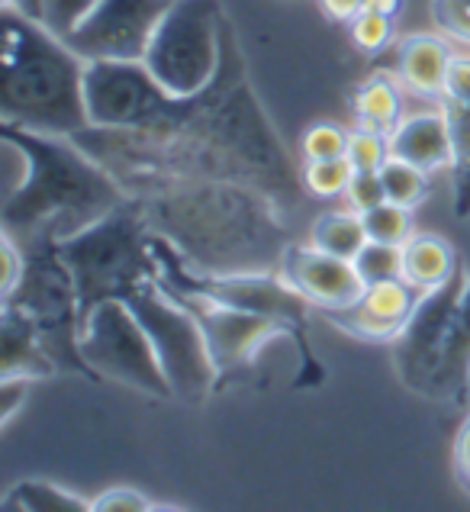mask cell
Masks as SVG:
<instances>
[{
	"label": "cell",
	"instance_id": "e575fe53",
	"mask_svg": "<svg viewBox=\"0 0 470 512\" xmlns=\"http://www.w3.org/2000/svg\"><path fill=\"white\" fill-rule=\"evenodd\" d=\"M91 509H107V512H126V509H132V512H145V509H158V503L145 500L139 490L120 487V490H107L104 496H100V500L91 503Z\"/></svg>",
	"mask_w": 470,
	"mask_h": 512
},
{
	"label": "cell",
	"instance_id": "d4e9b609",
	"mask_svg": "<svg viewBox=\"0 0 470 512\" xmlns=\"http://www.w3.org/2000/svg\"><path fill=\"white\" fill-rule=\"evenodd\" d=\"M380 181H384V194L393 203H403V207H419V203L429 197V171L416 168L413 162H403V158H387V165L380 168Z\"/></svg>",
	"mask_w": 470,
	"mask_h": 512
},
{
	"label": "cell",
	"instance_id": "9a60e30c",
	"mask_svg": "<svg viewBox=\"0 0 470 512\" xmlns=\"http://www.w3.org/2000/svg\"><path fill=\"white\" fill-rule=\"evenodd\" d=\"M281 274L313 303V310H339L364 294V281L355 261L319 252L313 245L293 242L284 255Z\"/></svg>",
	"mask_w": 470,
	"mask_h": 512
},
{
	"label": "cell",
	"instance_id": "7c38bea8",
	"mask_svg": "<svg viewBox=\"0 0 470 512\" xmlns=\"http://www.w3.org/2000/svg\"><path fill=\"white\" fill-rule=\"evenodd\" d=\"M464 284H467V274L461 268L448 284L422 294L413 316L406 319L403 332L393 339V364H396V374H400L403 387L409 393L429 397L438 348H442L454 306H458V300L464 294Z\"/></svg>",
	"mask_w": 470,
	"mask_h": 512
},
{
	"label": "cell",
	"instance_id": "f1b7e54d",
	"mask_svg": "<svg viewBox=\"0 0 470 512\" xmlns=\"http://www.w3.org/2000/svg\"><path fill=\"white\" fill-rule=\"evenodd\" d=\"M390 158V136L377 129L358 126L348 139V162L355 171H380Z\"/></svg>",
	"mask_w": 470,
	"mask_h": 512
},
{
	"label": "cell",
	"instance_id": "3957f363",
	"mask_svg": "<svg viewBox=\"0 0 470 512\" xmlns=\"http://www.w3.org/2000/svg\"><path fill=\"white\" fill-rule=\"evenodd\" d=\"M0 136L23 155L26 174L7 194L4 232L17 242L36 236L68 239L104 219L129 200L120 178L100 165L75 136H49L33 129L0 123Z\"/></svg>",
	"mask_w": 470,
	"mask_h": 512
},
{
	"label": "cell",
	"instance_id": "2e32d148",
	"mask_svg": "<svg viewBox=\"0 0 470 512\" xmlns=\"http://www.w3.org/2000/svg\"><path fill=\"white\" fill-rule=\"evenodd\" d=\"M390 155L403 158V162H413L416 168L429 174L438 168H451L454 149H451V126L445 107L403 116L390 133Z\"/></svg>",
	"mask_w": 470,
	"mask_h": 512
},
{
	"label": "cell",
	"instance_id": "ffe728a7",
	"mask_svg": "<svg viewBox=\"0 0 470 512\" xmlns=\"http://www.w3.org/2000/svg\"><path fill=\"white\" fill-rule=\"evenodd\" d=\"M461 271L454 248L438 236H413L403 245V281L413 284L419 294L448 284Z\"/></svg>",
	"mask_w": 470,
	"mask_h": 512
},
{
	"label": "cell",
	"instance_id": "ba28073f",
	"mask_svg": "<svg viewBox=\"0 0 470 512\" xmlns=\"http://www.w3.org/2000/svg\"><path fill=\"white\" fill-rule=\"evenodd\" d=\"M87 116L97 129L161 136L197 113L203 91L178 97L161 87L145 62H87Z\"/></svg>",
	"mask_w": 470,
	"mask_h": 512
},
{
	"label": "cell",
	"instance_id": "8992f818",
	"mask_svg": "<svg viewBox=\"0 0 470 512\" xmlns=\"http://www.w3.org/2000/svg\"><path fill=\"white\" fill-rule=\"evenodd\" d=\"M23 245V274L10 294L0 297L4 306H17L39 329L55 374L94 377L81 355V303L75 274L58 252V239L36 236Z\"/></svg>",
	"mask_w": 470,
	"mask_h": 512
},
{
	"label": "cell",
	"instance_id": "d6986e66",
	"mask_svg": "<svg viewBox=\"0 0 470 512\" xmlns=\"http://www.w3.org/2000/svg\"><path fill=\"white\" fill-rule=\"evenodd\" d=\"M454 52L442 36H409L400 46V81L422 97H445Z\"/></svg>",
	"mask_w": 470,
	"mask_h": 512
},
{
	"label": "cell",
	"instance_id": "484cf974",
	"mask_svg": "<svg viewBox=\"0 0 470 512\" xmlns=\"http://www.w3.org/2000/svg\"><path fill=\"white\" fill-rule=\"evenodd\" d=\"M364 229H367V239L374 242H387V245H406L409 239L416 236L413 232V210L403 207V203H393L384 200L377 207L364 210Z\"/></svg>",
	"mask_w": 470,
	"mask_h": 512
},
{
	"label": "cell",
	"instance_id": "52a82bcc",
	"mask_svg": "<svg viewBox=\"0 0 470 512\" xmlns=\"http://www.w3.org/2000/svg\"><path fill=\"white\" fill-rule=\"evenodd\" d=\"M226 23L219 0H171L142 58L145 68L178 97L207 91L223 65Z\"/></svg>",
	"mask_w": 470,
	"mask_h": 512
},
{
	"label": "cell",
	"instance_id": "ac0fdd59",
	"mask_svg": "<svg viewBox=\"0 0 470 512\" xmlns=\"http://www.w3.org/2000/svg\"><path fill=\"white\" fill-rule=\"evenodd\" d=\"M0 380L4 377H52L55 368L39 339L36 323L17 306L0 303Z\"/></svg>",
	"mask_w": 470,
	"mask_h": 512
},
{
	"label": "cell",
	"instance_id": "ab89813d",
	"mask_svg": "<svg viewBox=\"0 0 470 512\" xmlns=\"http://www.w3.org/2000/svg\"><path fill=\"white\" fill-rule=\"evenodd\" d=\"M4 4L20 7L23 13H29V17H39V10H42V0H4Z\"/></svg>",
	"mask_w": 470,
	"mask_h": 512
},
{
	"label": "cell",
	"instance_id": "4fadbf2b",
	"mask_svg": "<svg viewBox=\"0 0 470 512\" xmlns=\"http://www.w3.org/2000/svg\"><path fill=\"white\" fill-rule=\"evenodd\" d=\"M168 294L174 300H181L184 306H190L194 316L200 319L203 335H207V345H210V355L219 368V380L242 371V368H252L261 345H268L271 339H277V335H287V329L281 323H274L268 316L239 310V306L216 303L200 294H181V290H168Z\"/></svg>",
	"mask_w": 470,
	"mask_h": 512
},
{
	"label": "cell",
	"instance_id": "74e56055",
	"mask_svg": "<svg viewBox=\"0 0 470 512\" xmlns=\"http://www.w3.org/2000/svg\"><path fill=\"white\" fill-rule=\"evenodd\" d=\"M454 474H458L461 487L470 490V419L464 422L458 442H454Z\"/></svg>",
	"mask_w": 470,
	"mask_h": 512
},
{
	"label": "cell",
	"instance_id": "9c48e42d",
	"mask_svg": "<svg viewBox=\"0 0 470 512\" xmlns=\"http://www.w3.org/2000/svg\"><path fill=\"white\" fill-rule=\"evenodd\" d=\"M126 303L139 316L145 332H149L161 371H165L171 384V397L181 403L207 400L219 384V368L194 310L181 300H174L161 281L145 284Z\"/></svg>",
	"mask_w": 470,
	"mask_h": 512
},
{
	"label": "cell",
	"instance_id": "8fae6325",
	"mask_svg": "<svg viewBox=\"0 0 470 512\" xmlns=\"http://www.w3.org/2000/svg\"><path fill=\"white\" fill-rule=\"evenodd\" d=\"M171 0H100L62 36L84 62H142Z\"/></svg>",
	"mask_w": 470,
	"mask_h": 512
},
{
	"label": "cell",
	"instance_id": "1f68e13d",
	"mask_svg": "<svg viewBox=\"0 0 470 512\" xmlns=\"http://www.w3.org/2000/svg\"><path fill=\"white\" fill-rule=\"evenodd\" d=\"M97 4L100 0H42L39 20L46 23L52 33L68 36Z\"/></svg>",
	"mask_w": 470,
	"mask_h": 512
},
{
	"label": "cell",
	"instance_id": "5b68a950",
	"mask_svg": "<svg viewBox=\"0 0 470 512\" xmlns=\"http://www.w3.org/2000/svg\"><path fill=\"white\" fill-rule=\"evenodd\" d=\"M58 252L75 274L81 326L104 300H129L145 284L158 281L152 229L145 226L132 197L87 229L58 242Z\"/></svg>",
	"mask_w": 470,
	"mask_h": 512
},
{
	"label": "cell",
	"instance_id": "44dd1931",
	"mask_svg": "<svg viewBox=\"0 0 470 512\" xmlns=\"http://www.w3.org/2000/svg\"><path fill=\"white\" fill-rule=\"evenodd\" d=\"M367 242V229H364V216L351 207V210H329L322 213L313 229H310V245L319 252H329L335 258H348L355 261L358 252Z\"/></svg>",
	"mask_w": 470,
	"mask_h": 512
},
{
	"label": "cell",
	"instance_id": "7402d4cb",
	"mask_svg": "<svg viewBox=\"0 0 470 512\" xmlns=\"http://www.w3.org/2000/svg\"><path fill=\"white\" fill-rule=\"evenodd\" d=\"M355 113L361 126L390 136L396 123L403 120V97L396 81L390 75H374L371 81H364L355 94Z\"/></svg>",
	"mask_w": 470,
	"mask_h": 512
},
{
	"label": "cell",
	"instance_id": "d590c367",
	"mask_svg": "<svg viewBox=\"0 0 470 512\" xmlns=\"http://www.w3.org/2000/svg\"><path fill=\"white\" fill-rule=\"evenodd\" d=\"M26 387L29 377H4L0 380V422H7L17 416L20 403H26Z\"/></svg>",
	"mask_w": 470,
	"mask_h": 512
},
{
	"label": "cell",
	"instance_id": "f546056e",
	"mask_svg": "<svg viewBox=\"0 0 470 512\" xmlns=\"http://www.w3.org/2000/svg\"><path fill=\"white\" fill-rule=\"evenodd\" d=\"M348 29H351V42H355L361 52H380V49H387L393 39V17L384 10L364 7L358 17L348 23Z\"/></svg>",
	"mask_w": 470,
	"mask_h": 512
},
{
	"label": "cell",
	"instance_id": "83f0119b",
	"mask_svg": "<svg viewBox=\"0 0 470 512\" xmlns=\"http://www.w3.org/2000/svg\"><path fill=\"white\" fill-rule=\"evenodd\" d=\"M355 268L361 274L364 287L367 284H380V281H393V277H403V248L367 239L364 248L358 252V258H355Z\"/></svg>",
	"mask_w": 470,
	"mask_h": 512
},
{
	"label": "cell",
	"instance_id": "7a4b0ae2",
	"mask_svg": "<svg viewBox=\"0 0 470 512\" xmlns=\"http://www.w3.org/2000/svg\"><path fill=\"white\" fill-rule=\"evenodd\" d=\"M145 226L200 274L281 271L290 229L261 187L219 178H155L129 190Z\"/></svg>",
	"mask_w": 470,
	"mask_h": 512
},
{
	"label": "cell",
	"instance_id": "603a6c76",
	"mask_svg": "<svg viewBox=\"0 0 470 512\" xmlns=\"http://www.w3.org/2000/svg\"><path fill=\"white\" fill-rule=\"evenodd\" d=\"M445 116L451 126V149H454V216H470V104L445 100Z\"/></svg>",
	"mask_w": 470,
	"mask_h": 512
},
{
	"label": "cell",
	"instance_id": "277c9868",
	"mask_svg": "<svg viewBox=\"0 0 470 512\" xmlns=\"http://www.w3.org/2000/svg\"><path fill=\"white\" fill-rule=\"evenodd\" d=\"M0 123L49 136H78L87 116V62L39 17L4 4Z\"/></svg>",
	"mask_w": 470,
	"mask_h": 512
},
{
	"label": "cell",
	"instance_id": "e0dca14e",
	"mask_svg": "<svg viewBox=\"0 0 470 512\" xmlns=\"http://www.w3.org/2000/svg\"><path fill=\"white\" fill-rule=\"evenodd\" d=\"M432 400H464L470 397V277L464 284V294L448 319L442 348H438L432 387Z\"/></svg>",
	"mask_w": 470,
	"mask_h": 512
},
{
	"label": "cell",
	"instance_id": "d6a6232c",
	"mask_svg": "<svg viewBox=\"0 0 470 512\" xmlns=\"http://www.w3.org/2000/svg\"><path fill=\"white\" fill-rule=\"evenodd\" d=\"M432 23L438 33L470 46V0H432Z\"/></svg>",
	"mask_w": 470,
	"mask_h": 512
},
{
	"label": "cell",
	"instance_id": "6da1fadb",
	"mask_svg": "<svg viewBox=\"0 0 470 512\" xmlns=\"http://www.w3.org/2000/svg\"><path fill=\"white\" fill-rule=\"evenodd\" d=\"M75 142H81L100 165H107L126 190L155 178H219L261 187L281 207H290L303 187V174L293 168L271 120L252 94L239 39L229 23L219 75L203 91L190 120L161 136L87 126Z\"/></svg>",
	"mask_w": 470,
	"mask_h": 512
},
{
	"label": "cell",
	"instance_id": "4316f807",
	"mask_svg": "<svg viewBox=\"0 0 470 512\" xmlns=\"http://www.w3.org/2000/svg\"><path fill=\"white\" fill-rule=\"evenodd\" d=\"M351 178H355V165L348 162V155L322 158V162H303V187L322 200L348 194Z\"/></svg>",
	"mask_w": 470,
	"mask_h": 512
},
{
	"label": "cell",
	"instance_id": "4dcf8cb0",
	"mask_svg": "<svg viewBox=\"0 0 470 512\" xmlns=\"http://www.w3.org/2000/svg\"><path fill=\"white\" fill-rule=\"evenodd\" d=\"M351 133L335 123H316L303 133V162H322V158H345Z\"/></svg>",
	"mask_w": 470,
	"mask_h": 512
},
{
	"label": "cell",
	"instance_id": "8d00e7d4",
	"mask_svg": "<svg viewBox=\"0 0 470 512\" xmlns=\"http://www.w3.org/2000/svg\"><path fill=\"white\" fill-rule=\"evenodd\" d=\"M445 100H458V104H470V58L454 55L448 81H445Z\"/></svg>",
	"mask_w": 470,
	"mask_h": 512
},
{
	"label": "cell",
	"instance_id": "cb8c5ba5",
	"mask_svg": "<svg viewBox=\"0 0 470 512\" xmlns=\"http://www.w3.org/2000/svg\"><path fill=\"white\" fill-rule=\"evenodd\" d=\"M7 512H84L91 503H84L78 493H68L49 480H20L0 500Z\"/></svg>",
	"mask_w": 470,
	"mask_h": 512
},
{
	"label": "cell",
	"instance_id": "30bf717a",
	"mask_svg": "<svg viewBox=\"0 0 470 512\" xmlns=\"http://www.w3.org/2000/svg\"><path fill=\"white\" fill-rule=\"evenodd\" d=\"M81 355L97 380H116L155 400H174L149 332L126 300H104L87 313Z\"/></svg>",
	"mask_w": 470,
	"mask_h": 512
},
{
	"label": "cell",
	"instance_id": "5bb4252c",
	"mask_svg": "<svg viewBox=\"0 0 470 512\" xmlns=\"http://www.w3.org/2000/svg\"><path fill=\"white\" fill-rule=\"evenodd\" d=\"M419 297L422 294L413 284H406L403 277H393V281L367 284L355 303L339 306V310H322V316L342 332L355 335V339L393 342L403 332L406 319L413 316Z\"/></svg>",
	"mask_w": 470,
	"mask_h": 512
},
{
	"label": "cell",
	"instance_id": "f35d334b",
	"mask_svg": "<svg viewBox=\"0 0 470 512\" xmlns=\"http://www.w3.org/2000/svg\"><path fill=\"white\" fill-rule=\"evenodd\" d=\"M322 13L335 23H351L367 7V0H319Z\"/></svg>",
	"mask_w": 470,
	"mask_h": 512
},
{
	"label": "cell",
	"instance_id": "836d02e7",
	"mask_svg": "<svg viewBox=\"0 0 470 512\" xmlns=\"http://www.w3.org/2000/svg\"><path fill=\"white\" fill-rule=\"evenodd\" d=\"M345 197L358 213L377 207V203H384L387 194H384V181H380V171H355V178H351Z\"/></svg>",
	"mask_w": 470,
	"mask_h": 512
}]
</instances>
